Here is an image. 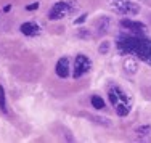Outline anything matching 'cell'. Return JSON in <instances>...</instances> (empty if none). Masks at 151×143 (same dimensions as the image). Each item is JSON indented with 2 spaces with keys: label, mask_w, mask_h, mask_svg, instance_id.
<instances>
[{
  "label": "cell",
  "mask_w": 151,
  "mask_h": 143,
  "mask_svg": "<svg viewBox=\"0 0 151 143\" xmlns=\"http://www.w3.org/2000/svg\"><path fill=\"white\" fill-rule=\"evenodd\" d=\"M117 47L129 55H137L140 60L151 66V40L140 37H125L119 40Z\"/></svg>",
  "instance_id": "6da1fadb"
},
{
  "label": "cell",
  "mask_w": 151,
  "mask_h": 143,
  "mask_svg": "<svg viewBox=\"0 0 151 143\" xmlns=\"http://www.w3.org/2000/svg\"><path fill=\"white\" fill-rule=\"evenodd\" d=\"M109 7L114 11L121 13V15H125V16H134V15L140 13V5H137L132 0H111Z\"/></svg>",
  "instance_id": "7a4b0ae2"
},
{
  "label": "cell",
  "mask_w": 151,
  "mask_h": 143,
  "mask_svg": "<svg viewBox=\"0 0 151 143\" xmlns=\"http://www.w3.org/2000/svg\"><path fill=\"white\" fill-rule=\"evenodd\" d=\"M74 7H76L74 2H58L52 7V10H48V18L50 19H61L72 11Z\"/></svg>",
  "instance_id": "3957f363"
},
{
  "label": "cell",
  "mask_w": 151,
  "mask_h": 143,
  "mask_svg": "<svg viewBox=\"0 0 151 143\" xmlns=\"http://www.w3.org/2000/svg\"><path fill=\"white\" fill-rule=\"evenodd\" d=\"M90 68H92V61H90V58L85 56V55H77L76 60H74L72 77L74 79H79V77H82V76H85V74L90 71Z\"/></svg>",
  "instance_id": "277c9868"
},
{
  "label": "cell",
  "mask_w": 151,
  "mask_h": 143,
  "mask_svg": "<svg viewBox=\"0 0 151 143\" xmlns=\"http://www.w3.org/2000/svg\"><path fill=\"white\" fill-rule=\"evenodd\" d=\"M56 74L60 76V77L66 79L68 76H69V60L66 56L60 58L56 63Z\"/></svg>",
  "instance_id": "5b68a950"
},
{
  "label": "cell",
  "mask_w": 151,
  "mask_h": 143,
  "mask_svg": "<svg viewBox=\"0 0 151 143\" xmlns=\"http://www.w3.org/2000/svg\"><path fill=\"white\" fill-rule=\"evenodd\" d=\"M19 31L24 34V36H37V34L40 32V28H39V24L34 23V21H28V23H23V24H21Z\"/></svg>",
  "instance_id": "8992f818"
},
{
  "label": "cell",
  "mask_w": 151,
  "mask_h": 143,
  "mask_svg": "<svg viewBox=\"0 0 151 143\" xmlns=\"http://www.w3.org/2000/svg\"><path fill=\"white\" fill-rule=\"evenodd\" d=\"M121 26L122 28H127L129 31H146V26L143 23H138V21H132V19H122L121 21Z\"/></svg>",
  "instance_id": "52a82bcc"
},
{
  "label": "cell",
  "mask_w": 151,
  "mask_h": 143,
  "mask_svg": "<svg viewBox=\"0 0 151 143\" xmlns=\"http://www.w3.org/2000/svg\"><path fill=\"white\" fill-rule=\"evenodd\" d=\"M124 71L127 74H137V71H138V63H137V60H134V58L124 60Z\"/></svg>",
  "instance_id": "ba28073f"
},
{
  "label": "cell",
  "mask_w": 151,
  "mask_h": 143,
  "mask_svg": "<svg viewBox=\"0 0 151 143\" xmlns=\"http://www.w3.org/2000/svg\"><path fill=\"white\" fill-rule=\"evenodd\" d=\"M97 28H98V31L101 34H105L108 31V28H109V19L108 18H101V19H98L97 21Z\"/></svg>",
  "instance_id": "9c48e42d"
},
{
  "label": "cell",
  "mask_w": 151,
  "mask_h": 143,
  "mask_svg": "<svg viewBox=\"0 0 151 143\" xmlns=\"http://www.w3.org/2000/svg\"><path fill=\"white\" fill-rule=\"evenodd\" d=\"M135 134L138 135V137H148V135H151V126H140V127H137Z\"/></svg>",
  "instance_id": "30bf717a"
},
{
  "label": "cell",
  "mask_w": 151,
  "mask_h": 143,
  "mask_svg": "<svg viewBox=\"0 0 151 143\" xmlns=\"http://www.w3.org/2000/svg\"><path fill=\"white\" fill-rule=\"evenodd\" d=\"M92 106H93L95 109H103V108H105V101H103L101 97L93 95V97H92Z\"/></svg>",
  "instance_id": "8fae6325"
},
{
  "label": "cell",
  "mask_w": 151,
  "mask_h": 143,
  "mask_svg": "<svg viewBox=\"0 0 151 143\" xmlns=\"http://www.w3.org/2000/svg\"><path fill=\"white\" fill-rule=\"evenodd\" d=\"M0 109L7 113V100H5V89L3 85H0Z\"/></svg>",
  "instance_id": "7c38bea8"
},
{
  "label": "cell",
  "mask_w": 151,
  "mask_h": 143,
  "mask_svg": "<svg viewBox=\"0 0 151 143\" xmlns=\"http://www.w3.org/2000/svg\"><path fill=\"white\" fill-rule=\"evenodd\" d=\"M129 111H130V108L125 106V105H117V108H116V113H117V116H121V117L127 116L129 114Z\"/></svg>",
  "instance_id": "4fadbf2b"
},
{
  "label": "cell",
  "mask_w": 151,
  "mask_h": 143,
  "mask_svg": "<svg viewBox=\"0 0 151 143\" xmlns=\"http://www.w3.org/2000/svg\"><path fill=\"white\" fill-rule=\"evenodd\" d=\"M90 119H95V122H98V124H103V126H111V122H109V119H106V117H97V116H89Z\"/></svg>",
  "instance_id": "5bb4252c"
},
{
  "label": "cell",
  "mask_w": 151,
  "mask_h": 143,
  "mask_svg": "<svg viewBox=\"0 0 151 143\" xmlns=\"http://www.w3.org/2000/svg\"><path fill=\"white\" fill-rule=\"evenodd\" d=\"M108 50H109V42H103L101 45H100V48H98V52H100V53H108Z\"/></svg>",
  "instance_id": "9a60e30c"
},
{
  "label": "cell",
  "mask_w": 151,
  "mask_h": 143,
  "mask_svg": "<svg viewBox=\"0 0 151 143\" xmlns=\"http://www.w3.org/2000/svg\"><path fill=\"white\" fill-rule=\"evenodd\" d=\"M116 92V93H117V98H121V100H124V101H127V95L124 93L122 90L119 89V87H114V89H113Z\"/></svg>",
  "instance_id": "2e32d148"
},
{
  "label": "cell",
  "mask_w": 151,
  "mask_h": 143,
  "mask_svg": "<svg viewBox=\"0 0 151 143\" xmlns=\"http://www.w3.org/2000/svg\"><path fill=\"white\" fill-rule=\"evenodd\" d=\"M109 100H111V103H113V105H116V103H117V93H116L114 90H111V92H109Z\"/></svg>",
  "instance_id": "e0dca14e"
},
{
  "label": "cell",
  "mask_w": 151,
  "mask_h": 143,
  "mask_svg": "<svg viewBox=\"0 0 151 143\" xmlns=\"http://www.w3.org/2000/svg\"><path fill=\"white\" fill-rule=\"evenodd\" d=\"M37 8H39V3H37V2H34V3H31V5H28V7H26V10H29V11L37 10Z\"/></svg>",
  "instance_id": "ac0fdd59"
},
{
  "label": "cell",
  "mask_w": 151,
  "mask_h": 143,
  "mask_svg": "<svg viewBox=\"0 0 151 143\" xmlns=\"http://www.w3.org/2000/svg\"><path fill=\"white\" fill-rule=\"evenodd\" d=\"M85 19H87V15H82V16H79L77 19L74 21V24H81V23H84Z\"/></svg>",
  "instance_id": "d6986e66"
},
{
  "label": "cell",
  "mask_w": 151,
  "mask_h": 143,
  "mask_svg": "<svg viewBox=\"0 0 151 143\" xmlns=\"http://www.w3.org/2000/svg\"><path fill=\"white\" fill-rule=\"evenodd\" d=\"M10 10H11V5H7V7L3 8V11H10Z\"/></svg>",
  "instance_id": "ffe728a7"
}]
</instances>
